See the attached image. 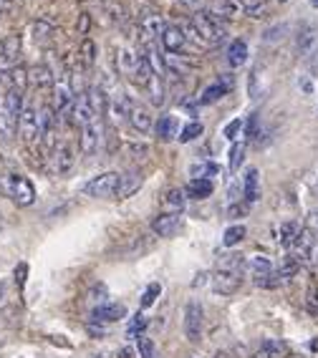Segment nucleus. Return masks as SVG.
<instances>
[{
  "label": "nucleus",
  "instance_id": "a19ab883",
  "mask_svg": "<svg viewBox=\"0 0 318 358\" xmlns=\"http://www.w3.org/2000/svg\"><path fill=\"white\" fill-rule=\"evenodd\" d=\"M242 127H245V124H242L240 119H233V122L225 127V136H228V139H237V134L242 131Z\"/></svg>",
  "mask_w": 318,
  "mask_h": 358
},
{
  "label": "nucleus",
  "instance_id": "f8f14e48",
  "mask_svg": "<svg viewBox=\"0 0 318 358\" xmlns=\"http://www.w3.org/2000/svg\"><path fill=\"white\" fill-rule=\"evenodd\" d=\"M74 162H76V154H74V147L69 141H64V144H58L53 149V169H56V174H69Z\"/></svg>",
  "mask_w": 318,
  "mask_h": 358
},
{
  "label": "nucleus",
  "instance_id": "c85d7f7f",
  "mask_svg": "<svg viewBox=\"0 0 318 358\" xmlns=\"http://www.w3.org/2000/svg\"><path fill=\"white\" fill-rule=\"evenodd\" d=\"M242 192H245V202H255V199H258V194H261V187H258V169H248V172H245Z\"/></svg>",
  "mask_w": 318,
  "mask_h": 358
},
{
  "label": "nucleus",
  "instance_id": "412c9836",
  "mask_svg": "<svg viewBox=\"0 0 318 358\" xmlns=\"http://www.w3.org/2000/svg\"><path fill=\"white\" fill-rule=\"evenodd\" d=\"M83 96H86V101H89L91 111H94L96 116H102L104 111H106V106H109V94H106V89H104V86H89V91H86Z\"/></svg>",
  "mask_w": 318,
  "mask_h": 358
},
{
  "label": "nucleus",
  "instance_id": "09e8293b",
  "mask_svg": "<svg viewBox=\"0 0 318 358\" xmlns=\"http://www.w3.org/2000/svg\"><path fill=\"white\" fill-rule=\"evenodd\" d=\"M8 6H11V3H8V0H0V13H6V10H8Z\"/></svg>",
  "mask_w": 318,
  "mask_h": 358
},
{
  "label": "nucleus",
  "instance_id": "dca6fc26",
  "mask_svg": "<svg viewBox=\"0 0 318 358\" xmlns=\"http://www.w3.org/2000/svg\"><path fill=\"white\" fill-rule=\"evenodd\" d=\"M129 122H132V127L139 131V134H149L154 129V122H152V114L141 106V103H134L132 101V109H129Z\"/></svg>",
  "mask_w": 318,
  "mask_h": 358
},
{
  "label": "nucleus",
  "instance_id": "4c0bfd02",
  "mask_svg": "<svg viewBox=\"0 0 318 358\" xmlns=\"http://www.w3.org/2000/svg\"><path fill=\"white\" fill-rule=\"evenodd\" d=\"M192 172L198 174V177H205V179H212L220 174V166L212 164V162H202V164H195L192 166Z\"/></svg>",
  "mask_w": 318,
  "mask_h": 358
},
{
  "label": "nucleus",
  "instance_id": "c756f323",
  "mask_svg": "<svg viewBox=\"0 0 318 358\" xmlns=\"http://www.w3.org/2000/svg\"><path fill=\"white\" fill-rule=\"evenodd\" d=\"M298 270H300V262L296 260L293 255H288L286 260H283V262L278 265V270H275V275L280 278V282H286V280H291V278L296 275Z\"/></svg>",
  "mask_w": 318,
  "mask_h": 358
},
{
  "label": "nucleus",
  "instance_id": "cd10ccee",
  "mask_svg": "<svg viewBox=\"0 0 318 358\" xmlns=\"http://www.w3.org/2000/svg\"><path fill=\"white\" fill-rule=\"evenodd\" d=\"M144 91L149 94V101H152L154 106H162V103L167 101V96H165V94H167V91H165V83H162V78H159L157 73H154L152 81H149L144 86Z\"/></svg>",
  "mask_w": 318,
  "mask_h": 358
},
{
  "label": "nucleus",
  "instance_id": "4be33fe9",
  "mask_svg": "<svg viewBox=\"0 0 318 358\" xmlns=\"http://www.w3.org/2000/svg\"><path fill=\"white\" fill-rule=\"evenodd\" d=\"M139 187H141V174H137V172H127V174H121L119 187H116V197H119V199L132 197V194L137 192Z\"/></svg>",
  "mask_w": 318,
  "mask_h": 358
},
{
  "label": "nucleus",
  "instance_id": "ea45409f",
  "mask_svg": "<svg viewBox=\"0 0 318 358\" xmlns=\"http://www.w3.org/2000/svg\"><path fill=\"white\" fill-rule=\"evenodd\" d=\"M305 308H308V313L318 315V288L308 290V295H305Z\"/></svg>",
  "mask_w": 318,
  "mask_h": 358
},
{
  "label": "nucleus",
  "instance_id": "6e6d98bb",
  "mask_svg": "<svg viewBox=\"0 0 318 358\" xmlns=\"http://www.w3.org/2000/svg\"><path fill=\"white\" fill-rule=\"evenodd\" d=\"M0 222H3V220H0Z\"/></svg>",
  "mask_w": 318,
  "mask_h": 358
},
{
  "label": "nucleus",
  "instance_id": "39448f33",
  "mask_svg": "<svg viewBox=\"0 0 318 358\" xmlns=\"http://www.w3.org/2000/svg\"><path fill=\"white\" fill-rule=\"evenodd\" d=\"M245 13V3L242 0H210L207 3V15H212L215 20H233L237 15Z\"/></svg>",
  "mask_w": 318,
  "mask_h": 358
},
{
  "label": "nucleus",
  "instance_id": "393cba45",
  "mask_svg": "<svg viewBox=\"0 0 318 358\" xmlns=\"http://www.w3.org/2000/svg\"><path fill=\"white\" fill-rule=\"evenodd\" d=\"M154 136L159 141H172L177 136V122L174 116H159V122L154 124Z\"/></svg>",
  "mask_w": 318,
  "mask_h": 358
},
{
  "label": "nucleus",
  "instance_id": "f03ea898",
  "mask_svg": "<svg viewBox=\"0 0 318 358\" xmlns=\"http://www.w3.org/2000/svg\"><path fill=\"white\" fill-rule=\"evenodd\" d=\"M0 187H3V192L13 199L18 207H28L36 202V187H33L31 179L23 177V174H13V172L3 174V177H0Z\"/></svg>",
  "mask_w": 318,
  "mask_h": 358
},
{
  "label": "nucleus",
  "instance_id": "6ab92c4d",
  "mask_svg": "<svg viewBox=\"0 0 318 358\" xmlns=\"http://www.w3.org/2000/svg\"><path fill=\"white\" fill-rule=\"evenodd\" d=\"M165 71H170V73H190L192 69H195V61L192 58H187L185 53H165Z\"/></svg>",
  "mask_w": 318,
  "mask_h": 358
},
{
  "label": "nucleus",
  "instance_id": "b1692460",
  "mask_svg": "<svg viewBox=\"0 0 318 358\" xmlns=\"http://www.w3.org/2000/svg\"><path fill=\"white\" fill-rule=\"evenodd\" d=\"M245 61H248V43L242 38H235L228 45V64L233 66V69H240Z\"/></svg>",
  "mask_w": 318,
  "mask_h": 358
},
{
  "label": "nucleus",
  "instance_id": "5fc2aeb1",
  "mask_svg": "<svg viewBox=\"0 0 318 358\" xmlns=\"http://www.w3.org/2000/svg\"><path fill=\"white\" fill-rule=\"evenodd\" d=\"M8 3H11V0H8Z\"/></svg>",
  "mask_w": 318,
  "mask_h": 358
},
{
  "label": "nucleus",
  "instance_id": "0eeeda50",
  "mask_svg": "<svg viewBox=\"0 0 318 358\" xmlns=\"http://www.w3.org/2000/svg\"><path fill=\"white\" fill-rule=\"evenodd\" d=\"M318 48V28L311 23H303L296 33V53L298 56H311Z\"/></svg>",
  "mask_w": 318,
  "mask_h": 358
},
{
  "label": "nucleus",
  "instance_id": "bb28decb",
  "mask_svg": "<svg viewBox=\"0 0 318 358\" xmlns=\"http://www.w3.org/2000/svg\"><path fill=\"white\" fill-rule=\"evenodd\" d=\"M298 235H300V224L296 220H288V222L280 224V245L283 248L291 250L296 245V240H298Z\"/></svg>",
  "mask_w": 318,
  "mask_h": 358
},
{
  "label": "nucleus",
  "instance_id": "a211bd4d",
  "mask_svg": "<svg viewBox=\"0 0 318 358\" xmlns=\"http://www.w3.org/2000/svg\"><path fill=\"white\" fill-rule=\"evenodd\" d=\"M185 202H187L185 189L172 187V189H167L165 197H162V210L172 212V215H182V210H185Z\"/></svg>",
  "mask_w": 318,
  "mask_h": 358
},
{
  "label": "nucleus",
  "instance_id": "79ce46f5",
  "mask_svg": "<svg viewBox=\"0 0 318 358\" xmlns=\"http://www.w3.org/2000/svg\"><path fill=\"white\" fill-rule=\"evenodd\" d=\"M146 328V318L144 315H137V318L132 320V326H129V336H137V333H139V336H144V331Z\"/></svg>",
  "mask_w": 318,
  "mask_h": 358
},
{
  "label": "nucleus",
  "instance_id": "3c124183",
  "mask_svg": "<svg viewBox=\"0 0 318 358\" xmlns=\"http://www.w3.org/2000/svg\"><path fill=\"white\" fill-rule=\"evenodd\" d=\"M311 6H313V8H318V0H311Z\"/></svg>",
  "mask_w": 318,
  "mask_h": 358
},
{
  "label": "nucleus",
  "instance_id": "6e6552de",
  "mask_svg": "<svg viewBox=\"0 0 318 358\" xmlns=\"http://www.w3.org/2000/svg\"><path fill=\"white\" fill-rule=\"evenodd\" d=\"M139 28H141V38H144V43L152 45L157 38H162V33H165L167 23L159 13H146V15H141Z\"/></svg>",
  "mask_w": 318,
  "mask_h": 358
},
{
  "label": "nucleus",
  "instance_id": "58836bf2",
  "mask_svg": "<svg viewBox=\"0 0 318 358\" xmlns=\"http://www.w3.org/2000/svg\"><path fill=\"white\" fill-rule=\"evenodd\" d=\"M162 293V288H159V282H149L146 285V290H144V295H141V301H139V306L141 308H149L154 301H157V295Z\"/></svg>",
  "mask_w": 318,
  "mask_h": 358
},
{
  "label": "nucleus",
  "instance_id": "864d4df0",
  "mask_svg": "<svg viewBox=\"0 0 318 358\" xmlns=\"http://www.w3.org/2000/svg\"><path fill=\"white\" fill-rule=\"evenodd\" d=\"M278 3H286V0H278Z\"/></svg>",
  "mask_w": 318,
  "mask_h": 358
},
{
  "label": "nucleus",
  "instance_id": "c03bdc74",
  "mask_svg": "<svg viewBox=\"0 0 318 358\" xmlns=\"http://www.w3.org/2000/svg\"><path fill=\"white\" fill-rule=\"evenodd\" d=\"M230 217H245L248 215V202H242V205H230Z\"/></svg>",
  "mask_w": 318,
  "mask_h": 358
},
{
  "label": "nucleus",
  "instance_id": "7c9ffc66",
  "mask_svg": "<svg viewBox=\"0 0 318 358\" xmlns=\"http://www.w3.org/2000/svg\"><path fill=\"white\" fill-rule=\"evenodd\" d=\"M78 61H81L86 69H91V66L96 64V43L91 38L83 41L81 48H78Z\"/></svg>",
  "mask_w": 318,
  "mask_h": 358
},
{
  "label": "nucleus",
  "instance_id": "a18cd8bd",
  "mask_svg": "<svg viewBox=\"0 0 318 358\" xmlns=\"http://www.w3.org/2000/svg\"><path fill=\"white\" fill-rule=\"evenodd\" d=\"M308 230H311L313 235H318V210H313L311 215H308Z\"/></svg>",
  "mask_w": 318,
  "mask_h": 358
},
{
  "label": "nucleus",
  "instance_id": "9d476101",
  "mask_svg": "<svg viewBox=\"0 0 318 358\" xmlns=\"http://www.w3.org/2000/svg\"><path fill=\"white\" fill-rule=\"evenodd\" d=\"M212 288H215L220 295H233L237 288H240V273L217 268V273L212 275Z\"/></svg>",
  "mask_w": 318,
  "mask_h": 358
},
{
  "label": "nucleus",
  "instance_id": "2f4dec72",
  "mask_svg": "<svg viewBox=\"0 0 318 358\" xmlns=\"http://www.w3.org/2000/svg\"><path fill=\"white\" fill-rule=\"evenodd\" d=\"M53 33L56 28L51 23H46V20H39V23H33V38L39 41V43H48L53 38Z\"/></svg>",
  "mask_w": 318,
  "mask_h": 358
},
{
  "label": "nucleus",
  "instance_id": "7ed1b4c3",
  "mask_svg": "<svg viewBox=\"0 0 318 358\" xmlns=\"http://www.w3.org/2000/svg\"><path fill=\"white\" fill-rule=\"evenodd\" d=\"M119 172H104L99 177L89 179L86 187H83V194H89V197H116V187H119Z\"/></svg>",
  "mask_w": 318,
  "mask_h": 358
},
{
  "label": "nucleus",
  "instance_id": "a878e982",
  "mask_svg": "<svg viewBox=\"0 0 318 358\" xmlns=\"http://www.w3.org/2000/svg\"><path fill=\"white\" fill-rule=\"evenodd\" d=\"M228 89H230V83H210L207 89L200 94V99H198V103L200 106H210V103H215V101H220V99L228 94Z\"/></svg>",
  "mask_w": 318,
  "mask_h": 358
},
{
  "label": "nucleus",
  "instance_id": "5701e85b",
  "mask_svg": "<svg viewBox=\"0 0 318 358\" xmlns=\"http://www.w3.org/2000/svg\"><path fill=\"white\" fill-rule=\"evenodd\" d=\"M185 194L192 199H207L212 194V179L205 177H195L190 185L185 187Z\"/></svg>",
  "mask_w": 318,
  "mask_h": 358
},
{
  "label": "nucleus",
  "instance_id": "423d86ee",
  "mask_svg": "<svg viewBox=\"0 0 318 358\" xmlns=\"http://www.w3.org/2000/svg\"><path fill=\"white\" fill-rule=\"evenodd\" d=\"M185 336L190 343H198L202 338V306L200 303H187L185 308Z\"/></svg>",
  "mask_w": 318,
  "mask_h": 358
},
{
  "label": "nucleus",
  "instance_id": "e433bc0d",
  "mask_svg": "<svg viewBox=\"0 0 318 358\" xmlns=\"http://www.w3.org/2000/svg\"><path fill=\"white\" fill-rule=\"evenodd\" d=\"M242 159H245V141H235L233 149H230V169L237 172L240 164H242Z\"/></svg>",
  "mask_w": 318,
  "mask_h": 358
},
{
  "label": "nucleus",
  "instance_id": "20e7f679",
  "mask_svg": "<svg viewBox=\"0 0 318 358\" xmlns=\"http://www.w3.org/2000/svg\"><path fill=\"white\" fill-rule=\"evenodd\" d=\"M39 106L33 101H26V106H23V111H20V119H18V131L20 136H23V141L26 144H36L39 141Z\"/></svg>",
  "mask_w": 318,
  "mask_h": 358
},
{
  "label": "nucleus",
  "instance_id": "8fccbe9b",
  "mask_svg": "<svg viewBox=\"0 0 318 358\" xmlns=\"http://www.w3.org/2000/svg\"><path fill=\"white\" fill-rule=\"evenodd\" d=\"M132 356V351H129V348H124V351H121V356L119 358H129Z\"/></svg>",
  "mask_w": 318,
  "mask_h": 358
},
{
  "label": "nucleus",
  "instance_id": "49530a36",
  "mask_svg": "<svg viewBox=\"0 0 318 358\" xmlns=\"http://www.w3.org/2000/svg\"><path fill=\"white\" fill-rule=\"evenodd\" d=\"M205 282H207V273H200V275L192 280V288H200V285H205Z\"/></svg>",
  "mask_w": 318,
  "mask_h": 358
},
{
  "label": "nucleus",
  "instance_id": "4468645a",
  "mask_svg": "<svg viewBox=\"0 0 318 358\" xmlns=\"http://www.w3.org/2000/svg\"><path fill=\"white\" fill-rule=\"evenodd\" d=\"M162 45L167 53H179L187 45V36L182 31V26H167L162 33Z\"/></svg>",
  "mask_w": 318,
  "mask_h": 358
},
{
  "label": "nucleus",
  "instance_id": "37998d69",
  "mask_svg": "<svg viewBox=\"0 0 318 358\" xmlns=\"http://www.w3.org/2000/svg\"><path fill=\"white\" fill-rule=\"evenodd\" d=\"M179 6L187 8V10H192V13H200V10L207 6V0H179Z\"/></svg>",
  "mask_w": 318,
  "mask_h": 358
},
{
  "label": "nucleus",
  "instance_id": "de8ad7c7",
  "mask_svg": "<svg viewBox=\"0 0 318 358\" xmlns=\"http://www.w3.org/2000/svg\"><path fill=\"white\" fill-rule=\"evenodd\" d=\"M250 358H273V356H270V353H268L265 348H258V351L250 353Z\"/></svg>",
  "mask_w": 318,
  "mask_h": 358
},
{
  "label": "nucleus",
  "instance_id": "603ef678",
  "mask_svg": "<svg viewBox=\"0 0 318 358\" xmlns=\"http://www.w3.org/2000/svg\"><path fill=\"white\" fill-rule=\"evenodd\" d=\"M0 298H3V285H0Z\"/></svg>",
  "mask_w": 318,
  "mask_h": 358
},
{
  "label": "nucleus",
  "instance_id": "1a4fd4ad",
  "mask_svg": "<svg viewBox=\"0 0 318 358\" xmlns=\"http://www.w3.org/2000/svg\"><path fill=\"white\" fill-rule=\"evenodd\" d=\"M20 56V38L18 36H8L3 43H0V71H11L18 66Z\"/></svg>",
  "mask_w": 318,
  "mask_h": 358
},
{
  "label": "nucleus",
  "instance_id": "9b49d317",
  "mask_svg": "<svg viewBox=\"0 0 318 358\" xmlns=\"http://www.w3.org/2000/svg\"><path fill=\"white\" fill-rule=\"evenodd\" d=\"M245 268H248V273L253 275L255 285H261V288H263V282H265L268 278H270V275L275 273L273 262L268 260L265 255H253V257L248 260V265H245Z\"/></svg>",
  "mask_w": 318,
  "mask_h": 358
},
{
  "label": "nucleus",
  "instance_id": "2eb2a0df",
  "mask_svg": "<svg viewBox=\"0 0 318 358\" xmlns=\"http://www.w3.org/2000/svg\"><path fill=\"white\" fill-rule=\"evenodd\" d=\"M179 227H182V215H172V212L159 215V217L152 222V230L157 232L159 237H172Z\"/></svg>",
  "mask_w": 318,
  "mask_h": 358
},
{
  "label": "nucleus",
  "instance_id": "f3484780",
  "mask_svg": "<svg viewBox=\"0 0 318 358\" xmlns=\"http://www.w3.org/2000/svg\"><path fill=\"white\" fill-rule=\"evenodd\" d=\"M91 315L96 323H114V320H121L127 315V308L121 303H104V306H96Z\"/></svg>",
  "mask_w": 318,
  "mask_h": 358
},
{
  "label": "nucleus",
  "instance_id": "f257e3e1",
  "mask_svg": "<svg viewBox=\"0 0 318 358\" xmlns=\"http://www.w3.org/2000/svg\"><path fill=\"white\" fill-rule=\"evenodd\" d=\"M182 31H185L187 38L205 43V45H215V43H220V41H225V36H228L223 23L215 20L212 15L202 13V10L195 13L192 20H185V23H182Z\"/></svg>",
  "mask_w": 318,
  "mask_h": 358
},
{
  "label": "nucleus",
  "instance_id": "c9c22d12",
  "mask_svg": "<svg viewBox=\"0 0 318 358\" xmlns=\"http://www.w3.org/2000/svg\"><path fill=\"white\" fill-rule=\"evenodd\" d=\"M205 131V127L200 122H190L185 129H182V134H177V139L182 141V144H190V141L200 139V134Z\"/></svg>",
  "mask_w": 318,
  "mask_h": 358
},
{
  "label": "nucleus",
  "instance_id": "72a5a7b5",
  "mask_svg": "<svg viewBox=\"0 0 318 358\" xmlns=\"http://www.w3.org/2000/svg\"><path fill=\"white\" fill-rule=\"evenodd\" d=\"M245 13L253 18H265L270 13V3L268 0H250V3H245Z\"/></svg>",
  "mask_w": 318,
  "mask_h": 358
},
{
  "label": "nucleus",
  "instance_id": "f704fd0d",
  "mask_svg": "<svg viewBox=\"0 0 318 358\" xmlns=\"http://www.w3.org/2000/svg\"><path fill=\"white\" fill-rule=\"evenodd\" d=\"M137 353H139V358H154L157 356V345L149 336H137Z\"/></svg>",
  "mask_w": 318,
  "mask_h": 358
},
{
  "label": "nucleus",
  "instance_id": "aec40b11",
  "mask_svg": "<svg viewBox=\"0 0 318 358\" xmlns=\"http://www.w3.org/2000/svg\"><path fill=\"white\" fill-rule=\"evenodd\" d=\"M28 83L39 86V89H48V86H53V83H56V73L51 71V66L39 64V66H33V69L28 71Z\"/></svg>",
  "mask_w": 318,
  "mask_h": 358
},
{
  "label": "nucleus",
  "instance_id": "473e14b6",
  "mask_svg": "<svg viewBox=\"0 0 318 358\" xmlns=\"http://www.w3.org/2000/svg\"><path fill=\"white\" fill-rule=\"evenodd\" d=\"M242 237H245V227L242 224H233V227H228L223 235V245L225 248H235V245L242 243Z\"/></svg>",
  "mask_w": 318,
  "mask_h": 358
},
{
  "label": "nucleus",
  "instance_id": "ddd939ff",
  "mask_svg": "<svg viewBox=\"0 0 318 358\" xmlns=\"http://www.w3.org/2000/svg\"><path fill=\"white\" fill-rule=\"evenodd\" d=\"M99 141H102V124H99V119L86 124V127H81V152L86 154V157L99 149Z\"/></svg>",
  "mask_w": 318,
  "mask_h": 358
}]
</instances>
